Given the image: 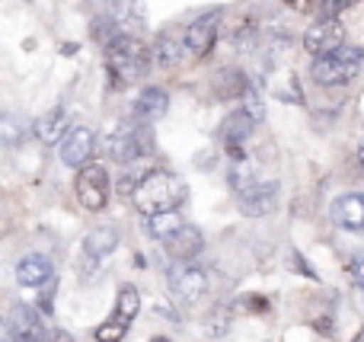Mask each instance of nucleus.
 I'll return each mask as SVG.
<instances>
[{
    "instance_id": "c756f323",
    "label": "nucleus",
    "mask_w": 364,
    "mask_h": 342,
    "mask_svg": "<svg viewBox=\"0 0 364 342\" xmlns=\"http://www.w3.org/2000/svg\"><path fill=\"white\" fill-rule=\"evenodd\" d=\"M352 279L364 288V256H355V260H352Z\"/></svg>"
},
{
    "instance_id": "f257e3e1",
    "label": "nucleus",
    "mask_w": 364,
    "mask_h": 342,
    "mask_svg": "<svg viewBox=\"0 0 364 342\" xmlns=\"http://www.w3.org/2000/svg\"><path fill=\"white\" fill-rule=\"evenodd\" d=\"M154 64V51L138 36L119 32L112 42H106V70L115 90H128L138 80H144Z\"/></svg>"
},
{
    "instance_id": "f03ea898",
    "label": "nucleus",
    "mask_w": 364,
    "mask_h": 342,
    "mask_svg": "<svg viewBox=\"0 0 364 342\" xmlns=\"http://www.w3.org/2000/svg\"><path fill=\"white\" fill-rule=\"evenodd\" d=\"M134 208L141 211L144 218H154V215H164V211H173L186 202V183L170 170H154V173H144L134 189Z\"/></svg>"
},
{
    "instance_id": "1a4fd4ad",
    "label": "nucleus",
    "mask_w": 364,
    "mask_h": 342,
    "mask_svg": "<svg viewBox=\"0 0 364 342\" xmlns=\"http://www.w3.org/2000/svg\"><path fill=\"white\" fill-rule=\"evenodd\" d=\"M93 147H96L93 128L74 125L68 134H64L61 144H58V151H61V160H64V164L74 166V170H80V166L90 164V157H93Z\"/></svg>"
},
{
    "instance_id": "b1692460",
    "label": "nucleus",
    "mask_w": 364,
    "mask_h": 342,
    "mask_svg": "<svg viewBox=\"0 0 364 342\" xmlns=\"http://www.w3.org/2000/svg\"><path fill=\"white\" fill-rule=\"evenodd\" d=\"M243 109H246V112H250L256 122L265 119V102H262V96L256 93V87H252V83L246 87V93H243Z\"/></svg>"
},
{
    "instance_id": "473e14b6",
    "label": "nucleus",
    "mask_w": 364,
    "mask_h": 342,
    "mask_svg": "<svg viewBox=\"0 0 364 342\" xmlns=\"http://www.w3.org/2000/svg\"><path fill=\"white\" fill-rule=\"evenodd\" d=\"M314 326H316L320 333H329V330H333V324H329V320H314Z\"/></svg>"
},
{
    "instance_id": "cd10ccee",
    "label": "nucleus",
    "mask_w": 364,
    "mask_h": 342,
    "mask_svg": "<svg viewBox=\"0 0 364 342\" xmlns=\"http://www.w3.org/2000/svg\"><path fill=\"white\" fill-rule=\"evenodd\" d=\"M224 317H230V314H227V307H218V311L211 314V320H208V330H211V333H224L227 326H230V324H224Z\"/></svg>"
},
{
    "instance_id": "7c9ffc66",
    "label": "nucleus",
    "mask_w": 364,
    "mask_h": 342,
    "mask_svg": "<svg viewBox=\"0 0 364 342\" xmlns=\"http://www.w3.org/2000/svg\"><path fill=\"white\" fill-rule=\"evenodd\" d=\"M45 342H74V339H70L64 330H51L48 336H45Z\"/></svg>"
},
{
    "instance_id": "ddd939ff",
    "label": "nucleus",
    "mask_w": 364,
    "mask_h": 342,
    "mask_svg": "<svg viewBox=\"0 0 364 342\" xmlns=\"http://www.w3.org/2000/svg\"><path fill=\"white\" fill-rule=\"evenodd\" d=\"M240 198V208H243L246 218H262L269 211H275V202H278V186L275 183H256L250 192H243Z\"/></svg>"
},
{
    "instance_id": "9d476101",
    "label": "nucleus",
    "mask_w": 364,
    "mask_h": 342,
    "mask_svg": "<svg viewBox=\"0 0 364 342\" xmlns=\"http://www.w3.org/2000/svg\"><path fill=\"white\" fill-rule=\"evenodd\" d=\"M45 326L38 320L36 307H13V314L6 317V342H45Z\"/></svg>"
},
{
    "instance_id": "412c9836",
    "label": "nucleus",
    "mask_w": 364,
    "mask_h": 342,
    "mask_svg": "<svg viewBox=\"0 0 364 342\" xmlns=\"http://www.w3.org/2000/svg\"><path fill=\"white\" fill-rule=\"evenodd\" d=\"M214 80H218V96L220 100H237V96H243L246 93V87H250V83H246V77L240 74L237 68H230V70H220L218 77H214Z\"/></svg>"
},
{
    "instance_id": "6e6552de",
    "label": "nucleus",
    "mask_w": 364,
    "mask_h": 342,
    "mask_svg": "<svg viewBox=\"0 0 364 342\" xmlns=\"http://www.w3.org/2000/svg\"><path fill=\"white\" fill-rule=\"evenodd\" d=\"M220 19H224V13H220V10H208L205 16H198L192 26H188V29H186L188 55H192V58L211 55L214 42H218V36H220Z\"/></svg>"
},
{
    "instance_id": "f8f14e48",
    "label": "nucleus",
    "mask_w": 364,
    "mask_h": 342,
    "mask_svg": "<svg viewBox=\"0 0 364 342\" xmlns=\"http://www.w3.org/2000/svg\"><path fill=\"white\" fill-rule=\"evenodd\" d=\"M252 128H256V119H252L246 109H237V112H230L224 119V125H220V141H224L227 154H237L243 151V144L250 141Z\"/></svg>"
},
{
    "instance_id": "f704fd0d",
    "label": "nucleus",
    "mask_w": 364,
    "mask_h": 342,
    "mask_svg": "<svg viewBox=\"0 0 364 342\" xmlns=\"http://www.w3.org/2000/svg\"><path fill=\"white\" fill-rule=\"evenodd\" d=\"M358 164L364 166V147H361V151H358Z\"/></svg>"
},
{
    "instance_id": "2f4dec72",
    "label": "nucleus",
    "mask_w": 364,
    "mask_h": 342,
    "mask_svg": "<svg viewBox=\"0 0 364 342\" xmlns=\"http://www.w3.org/2000/svg\"><path fill=\"white\" fill-rule=\"evenodd\" d=\"M246 304H250L252 307V311H269V301H265V298H246Z\"/></svg>"
},
{
    "instance_id": "a211bd4d",
    "label": "nucleus",
    "mask_w": 364,
    "mask_h": 342,
    "mask_svg": "<svg viewBox=\"0 0 364 342\" xmlns=\"http://www.w3.org/2000/svg\"><path fill=\"white\" fill-rule=\"evenodd\" d=\"M188 45H186V36H173V32H160L157 42H154V61L160 68H176V64L186 58Z\"/></svg>"
},
{
    "instance_id": "4468645a",
    "label": "nucleus",
    "mask_w": 364,
    "mask_h": 342,
    "mask_svg": "<svg viewBox=\"0 0 364 342\" xmlns=\"http://www.w3.org/2000/svg\"><path fill=\"white\" fill-rule=\"evenodd\" d=\"M333 221L346 230H361L364 228V192H348V196L336 198L329 208Z\"/></svg>"
},
{
    "instance_id": "4be33fe9",
    "label": "nucleus",
    "mask_w": 364,
    "mask_h": 342,
    "mask_svg": "<svg viewBox=\"0 0 364 342\" xmlns=\"http://www.w3.org/2000/svg\"><path fill=\"white\" fill-rule=\"evenodd\" d=\"M141 314V294L134 285H122L119 288V298H115V317L125 320V324H132L134 317Z\"/></svg>"
},
{
    "instance_id": "5701e85b",
    "label": "nucleus",
    "mask_w": 364,
    "mask_h": 342,
    "mask_svg": "<svg viewBox=\"0 0 364 342\" xmlns=\"http://www.w3.org/2000/svg\"><path fill=\"white\" fill-rule=\"evenodd\" d=\"M128 326L132 324H125V320H119V317L106 320V324L96 330V342H122L128 336Z\"/></svg>"
},
{
    "instance_id": "a878e982",
    "label": "nucleus",
    "mask_w": 364,
    "mask_h": 342,
    "mask_svg": "<svg viewBox=\"0 0 364 342\" xmlns=\"http://www.w3.org/2000/svg\"><path fill=\"white\" fill-rule=\"evenodd\" d=\"M352 4H358V0H320L316 4V10L323 13V16H339L346 6H352Z\"/></svg>"
},
{
    "instance_id": "bb28decb",
    "label": "nucleus",
    "mask_w": 364,
    "mask_h": 342,
    "mask_svg": "<svg viewBox=\"0 0 364 342\" xmlns=\"http://www.w3.org/2000/svg\"><path fill=\"white\" fill-rule=\"evenodd\" d=\"M138 183H141V179L134 176V173H125V176L119 179V189H115V192H119L122 198H134V189H138Z\"/></svg>"
},
{
    "instance_id": "423d86ee",
    "label": "nucleus",
    "mask_w": 364,
    "mask_h": 342,
    "mask_svg": "<svg viewBox=\"0 0 364 342\" xmlns=\"http://www.w3.org/2000/svg\"><path fill=\"white\" fill-rule=\"evenodd\" d=\"M77 198L87 211H102L109 202V173L102 164H87L77 173Z\"/></svg>"
},
{
    "instance_id": "72a5a7b5",
    "label": "nucleus",
    "mask_w": 364,
    "mask_h": 342,
    "mask_svg": "<svg viewBox=\"0 0 364 342\" xmlns=\"http://www.w3.org/2000/svg\"><path fill=\"white\" fill-rule=\"evenodd\" d=\"M151 342H170V339H166V336H154Z\"/></svg>"
},
{
    "instance_id": "6ab92c4d",
    "label": "nucleus",
    "mask_w": 364,
    "mask_h": 342,
    "mask_svg": "<svg viewBox=\"0 0 364 342\" xmlns=\"http://www.w3.org/2000/svg\"><path fill=\"white\" fill-rule=\"evenodd\" d=\"M115 247H119V234H115L112 228H96L83 237V253H87L90 260H102V256H109Z\"/></svg>"
},
{
    "instance_id": "393cba45",
    "label": "nucleus",
    "mask_w": 364,
    "mask_h": 342,
    "mask_svg": "<svg viewBox=\"0 0 364 342\" xmlns=\"http://www.w3.org/2000/svg\"><path fill=\"white\" fill-rule=\"evenodd\" d=\"M0 128H4V141H6V144H16V141L26 134V128H19L13 115H4V122H0Z\"/></svg>"
},
{
    "instance_id": "20e7f679",
    "label": "nucleus",
    "mask_w": 364,
    "mask_h": 342,
    "mask_svg": "<svg viewBox=\"0 0 364 342\" xmlns=\"http://www.w3.org/2000/svg\"><path fill=\"white\" fill-rule=\"evenodd\" d=\"M154 151V141H151V128L147 122H122L112 134L106 138V154L109 160L115 164H134L138 157Z\"/></svg>"
},
{
    "instance_id": "0eeeda50",
    "label": "nucleus",
    "mask_w": 364,
    "mask_h": 342,
    "mask_svg": "<svg viewBox=\"0 0 364 342\" xmlns=\"http://www.w3.org/2000/svg\"><path fill=\"white\" fill-rule=\"evenodd\" d=\"M346 45V26L339 23V16H320L307 32H304V48L314 58L333 55Z\"/></svg>"
},
{
    "instance_id": "7ed1b4c3",
    "label": "nucleus",
    "mask_w": 364,
    "mask_h": 342,
    "mask_svg": "<svg viewBox=\"0 0 364 342\" xmlns=\"http://www.w3.org/2000/svg\"><path fill=\"white\" fill-rule=\"evenodd\" d=\"M364 70V48L358 45H342L333 55H323L310 64V77L320 87H346Z\"/></svg>"
},
{
    "instance_id": "2eb2a0df",
    "label": "nucleus",
    "mask_w": 364,
    "mask_h": 342,
    "mask_svg": "<svg viewBox=\"0 0 364 342\" xmlns=\"http://www.w3.org/2000/svg\"><path fill=\"white\" fill-rule=\"evenodd\" d=\"M166 109H170V96H166V90L164 87H147V90H141V96L134 100V119L154 125V122H160L166 115Z\"/></svg>"
},
{
    "instance_id": "dca6fc26",
    "label": "nucleus",
    "mask_w": 364,
    "mask_h": 342,
    "mask_svg": "<svg viewBox=\"0 0 364 342\" xmlns=\"http://www.w3.org/2000/svg\"><path fill=\"white\" fill-rule=\"evenodd\" d=\"M164 243H166V253H170L173 260H195V256L205 250V237H201V230L195 228V224H182L176 234Z\"/></svg>"
},
{
    "instance_id": "aec40b11",
    "label": "nucleus",
    "mask_w": 364,
    "mask_h": 342,
    "mask_svg": "<svg viewBox=\"0 0 364 342\" xmlns=\"http://www.w3.org/2000/svg\"><path fill=\"white\" fill-rule=\"evenodd\" d=\"M182 224H186V221H182V215L173 208V211H164V215L147 218V234H151L154 240H170Z\"/></svg>"
},
{
    "instance_id": "c85d7f7f",
    "label": "nucleus",
    "mask_w": 364,
    "mask_h": 342,
    "mask_svg": "<svg viewBox=\"0 0 364 342\" xmlns=\"http://www.w3.org/2000/svg\"><path fill=\"white\" fill-rule=\"evenodd\" d=\"M282 4L291 6V10H297V13H307V10H316L320 0H282Z\"/></svg>"
},
{
    "instance_id": "39448f33",
    "label": "nucleus",
    "mask_w": 364,
    "mask_h": 342,
    "mask_svg": "<svg viewBox=\"0 0 364 342\" xmlns=\"http://www.w3.org/2000/svg\"><path fill=\"white\" fill-rule=\"evenodd\" d=\"M166 285H170L173 298L182 301V304H198L208 294V275L192 260H176L173 269L166 272Z\"/></svg>"
},
{
    "instance_id": "f3484780",
    "label": "nucleus",
    "mask_w": 364,
    "mask_h": 342,
    "mask_svg": "<svg viewBox=\"0 0 364 342\" xmlns=\"http://www.w3.org/2000/svg\"><path fill=\"white\" fill-rule=\"evenodd\" d=\"M70 119L64 109H51V112H45L42 119H36V125H32V132H36V138L42 141V144H61L64 134L70 132Z\"/></svg>"
},
{
    "instance_id": "9b49d317",
    "label": "nucleus",
    "mask_w": 364,
    "mask_h": 342,
    "mask_svg": "<svg viewBox=\"0 0 364 342\" xmlns=\"http://www.w3.org/2000/svg\"><path fill=\"white\" fill-rule=\"evenodd\" d=\"M16 282L23 288H42L55 282V262L42 253H29L16 262Z\"/></svg>"
}]
</instances>
